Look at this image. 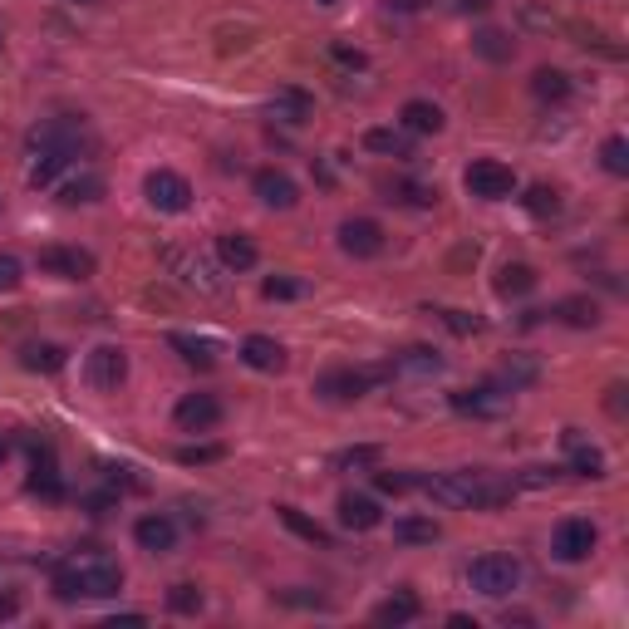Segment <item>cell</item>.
I'll list each match as a JSON object with an SVG mask.
<instances>
[{"label": "cell", "instance_id": "cell-1", "mask_svg": "<svg viewBox=\"0 0 629 629\" xmlns=\"http://www.w3.org/2000/svg\"><path fill=\"white\" fill-rule=\"evenodd\" d=\"M423 492L438 507H472V512L512 502V482H497L492 472H443V477H428Z\"/></svg>", "mask_w": 629, "mask_h": 629}, {"label": "cell", "instance_id": "cell-2", "mask_svg": "<svg viewBox=\"0 0 629 629\" xmlns=\"http://www.w3.org/2000/svg\"><path fill=\"white\" fill-rule=\"evenodd\" d=\"M118 590H123V571H118L114 561H104V556L79 561V566H69V571L55 575L59 600H79V595H89V600H114Z\"/></svg>", "mask_w": 629, "mask_h": 629}, {"label": "cell", "instance_id": "cell-3", "mask_svg": "<svg viewBox=\"0 0 629 629\" xmlns=\"http://www.w3.org/2000/svg\"><path fill=\"white\" fill-rule=\"evenodd\" d=\"M163 266L168 276H177L187 290L197 295H227V266L202 256V251H187V246H163Z\"/></svg>", "mask_w": 629, "mask_h": 629}, {"label": "cell", "instance_id": "cell-4", "mask_svg": "<svg viewBox=\"0 0 629 629\" xmlns=\"http://www.w3.org/2000/svg\"><path fill=\"white\" fill-rule=\"evenodd\" d=\"M467 585L477 590V595H487V600H502V595H512L516 585H521V566H516L512 556H477L472 566H467Z\"/></svg>", "mask_w": 629, "mask_h": 629}, {"label": "cell", "instance_id": "cell-5", "mask_svg": "<svg viewBox=\"0 0 629 629\" xmlns=\"http://www.w3.org/2000/svg\"><path fill=\"white\" fill-rule=\"evenodd\" d=\"M384 379H389V369H330V374L315 379V394L330 403H349V399H364Z\"/></svg>", "mask_w": 629, "mask_h": 629}, {"label": "cell", "instance_id": "cell-6", "mask_svg": "<svg viewBox=\"0 0 629 629\" xmlns=\"http://www.w3.org/2000/svg\"><path fill=\"white\" fill-rule=\"evenodd\" d=\"M94 138H89V128H84V118H45L40 128H30V148H59V153H79V148H89Z\"/></svg>", "mask_w": 629, "mask_h": 629}, {"label": "cell", "instance_id": "cell-7", "mask_svg": "<svg viewBox=\"0 0 629 629\" xmlns=\"http://www.w3.org/2000/svg\"><path fill=\"white\" fill-rule=\"evenodd\" d=\"M462 182H467V192L482 197V202H502V197L516 192V172L507 168V163H492V158L472 163V168L462 172Z\"/></svg>", "mask_w": 629, "mask_h": 629}, {"label": "cell", "instance_id": "cell-8", "mask_svg": "<svg viewBox=\"0 0 629 629\" xmlns=\"http://www.w3.org/2000/svg\"><path fill=\"white\" fill-rule=\"evenodd\" d=\"M84 379H89L94 389L114 394L118 384L128 379V354H123L118 344H99V349H89V359H84Z\"/></svg>", "mask_w": 629, "mask_h": 629}, {"label": "cell", "instance_id": "cell-9", "mask_svg": "<svg viewBox=\"0 0 629 629\" xmlns=\"http://www.w3.org/2000/svg\"><path fill=\"white\" fill-rule=\"evenodd\" d=\"M143 192H148V202H153L158 212H187V207H192V187H187V177L172 172V168L148 172Z\"/></svg>", "mask_w": 629, "mask_h": 629}, {"label": "cell", "instance_id": "cell-10", "mask_svg": "<svg viewBox=\"0 0 629 629\" xmlns=\"http://www.w3.org/2000/svg\"><path fill=\"white\" fill-rule=\"evenodd\" d=\"M551 551H556V561H585L595 551V526L585 516H566L551 531Z\"/></svg>", "mask_w": 629, "mask_h": 629}, {"label": "cell", "instance_id": "cell-11", "mask_svg": "<svg viewBox=\"0 0 629 629\" xmlns=\"http://www.w3.org/2000/svg\"><path fill=\"white\" fill-rule=\"evenodd\" d=\"M40 271L59 276V281H84V276H94V256L79 251V246H45L40 251Z\"/></svg>", "mask_w": 629, "mask_h": 629}, {"label": "cell", "instance_id": "cell-12", "mask_svg": "<svg viewBox=\"0 0 629 629\" xmlns=\"http://www.w3.org/2000/svg\"><path fill=\"white\" fill-rule=\"evenodd\" d=\"M340 251L344 256H359V261L379 256V251H384V227L369 222V217H349L340 227Z\"/></svg>", "mask_w": 629, "mask_h": 629}, {"label": "cell", "instance_id": "cell-13", "mask_svg": "<svg viewBox=\"0 0 629 629\" xmlns=\"http://www.w3.org/2000/svg\"><path fill=\"white\" fill-rule=\"evenodd\" d=\"M172 418H177V428H187V433H207V428L222 423V403L212 399V394H187V399L172 408Z\"/></svg>", "mask_w": 629, "mask_h": 629}, {"label": "cell", "instance_id": "cell-14", "mask_svg": "<svg viewBox=\"0 0 629 629\" xmlns=\"http://www.w3.org/2000/svg\"><path fill=\"white\" fill-rule=\"evenodd\" d=\"M251 187H256V197H261L266 207H276V212H290V207L300 202L295 182H290L281 168H261L256 177H251Z\"/></svg>", "mask_w": 629, "mask_h": 629}, {"label": "cell", "instance_id": "cell-15", "mask_svg": "<svg viewBox=\"0 0 629 629\" xmlns=\"http://www.w3.org/2000/svg\"><path fill=\"white\" fill-rule=\"evenodd\" d=\"M453 408H458V413H482V418H487V413H502V408H507V389H502V384L458 389V394H453Z\"/></svg>", "mask_w": 629, "mask_h": 629}, {"label": "cell", "instance_id": "cell-16", "mask_svg": "<svg viewBox=\"0 0 629 629\" xmlns=\"http://www.w3.org/2000/svg\"><path fill=\"white\" fill-rule=\"evenodd\" d=\"M133 541L143 546V551H153V556H163L177 546V526H172L168 516H143L138 526H133Z\"/></svg>", "mask_w": 629, "mask_h": 629}, {"label": "cell", "instance_id": "cell-17", "mask_svg": "<svg viewBox=\"0 0 629 629\" xmlns=\"http://www.w3.org/2000/svg\"><path fill=\"white\" fill-rule=\"evenodd\" d=\"M241 359H246L251 369H261V374H276V369H286V349L271 340V335H251V340L241 344Z\"/></svg>", "mask_w": 629, "mask_h": 629}, {"label": "cell", "instance_id": "cell-18", "mask_svg": "<svg viewBox=\"0 0 629 629\" xmlns=\"http://www.w3.org/2000/svg\"><path fill=\"white\" fill-rule=\"evenodd\" d=\"M217 261H222L227 271H251V266H256V241L241 236V231L217 236Z\"/></svg>", "mask_w": 629, "mask_h": 629}, {"label": "cell", "instance_id": "cell-19", "mask_svg": "<svg viewBox=\"0 0 629 629\" xmlns=\"http://www.w3.org/2000/svg\"><path fill=\"white\" fill-rule=\"evenodd\" d=\"M340 521L349 526V531H374L379 521H384V512H379V502L374 497H340Z\"/></svg>", "mask_w": 629, "mask_h": 629}, {"label": "cell", "instance_id": "cell-20", "mask_svg": "<svg viewBox=\"0 0 629 629\" xmlns=\"http://www.w3.org/2000/svg\"><path fill=\"white\" fill-rule=\"evenodd\" d=\"M271 114L281 118V123H290V128H295V123H305V118L315 114V99H310L305 89H281V94L271 99Z\"/></svg>", "mask_w": 629, "mask_h": 629}, {"label": "cell", "instance_id": "cell-21", "mask_svg": "<svg viewBox=\"0 0 629 629\" xmlns=\"http://www.w3.org/2000/svg\"><path fill=\"white\" fill-rule=\"evenodd\" d=\"M104 197V177L99 172H79V177H69L64 187H59V202L64 207H84V202H99Z\"/></svg>", "mask_w": 629, "mask_h": 629}, {"label": "cell", "instance_id": "cell-22", "mask_svg": "<svg viewBox=\"0 0 629 629\" xmlns=\"http://www.w3.org/2000/svg\"><path fill=\"white\" fill-rule=\"evenodd\" d=\"M403 133H443V109L428 99L403 104Z\"/></svg>", "mask_w": 629, "mask_h": 629}, {"label": "cell", "instance_id": "cell-23", "mask_svg": "<svg viewBox=\"0 0 629 629\" xmlns=\"http://www.w3.org/2000/svg\"><path fill=\"white\" fill-rule=\"evenodd\" d=\"M438 369H443V359H438V349H428V344L403 349L399 359L389 364V374H438Z\"/></svg>", "mask_w": 629, "mask_h": 629}, {"label": "cell", "instance_id": "cell-24", "mask_svg": "<svg viewBox=\"0 0 629 629\" xmlns=\"http://www.w3.org/2000/svg\"><path fill=\"white\" fill-rule=\"evenodd\" d=\"M364 148H369V153H384V158H413V143H408V133H399V128H369V133H364Z\"/></svg>", "mask_w": 629, "mask_h": 629}, {"label": "cell", "instance_id": "cell-25", "mask_svg": "<svg viewBox=\"0 0 629 629\" xmlns=\"http://www.w3.org/2000/svg\"><path fill=\"white\" fill-rule=\"evenodd\" d=\"M566 448H571V472L575 477H605V453L580 443L575 433H566Z\"/></svg>", "mask_w": 629, "mask_h": 629}, {"label": "cell", "instance_id": "cell-26", "mask_svg": "<svg viewBox=\"0 0 629 629\" xmlns=\"http://www.w3.org/2000/svg\"><path fill=\"white\" fill-rule=\"evenodd\" d=\"M531 94L546 99V104H561V99L571 94V74H566V69H536V74H531Z\"/></svg>", "mask_w": 629, "mask_h": 629}, {"label": "cell", "instance_id": "cell-27", "mask_svg": "<svg viewBox=\"0 0 629 629\" xmlns=\"http://www.w3.org/2000/svg\"><path fill=\"white\" fill-rule=\"evenodd\" d=\"M69 168V153L59 148H35V163H30V187H50L59 172Z\"/></svg>", "mask_w": 629, "mask_h": 629}, {"label": "cell", "instance_id": "cell-28", "mask_svg": "<svg viewBox=\"0 0 629 629\" xmlns=\"http://www.w3.org/2000/svg\"><path fill=\"white\" fill-rule=\"evenodd\" d=\"M526 290H536V271L526 266V261H507L502 271H497V295H526Z\"/></svg>", "mask_w": 629, "mask_h": 629}, {"label": "cell", "instance_id": "cell-29", "mask_svg": "<svg viewBox=\"0 0 629 629\" xmlns=\"http://www.w3.org/2000/svg\"><path fill=\"white\" fill-rule=\"evenodd\" d=\"M472 50H477L482 59H492V64H507V59H512V35L487 25V30H477V35H472Z\"/></svg>", "mask_w": 629, "mask_h": 629}, {"label": "cell", "instance_id": "cell-30", "mask_svg": "<svg viewBox=\"0 0 629 629\" xmlns=\"http://www.w3.org/2000/svg\"><path fill=\"white\" fill-rule=\"evenodd\" d=\"M20 364L35 369V374H55V369H64V349L59 344H25Z\"/></svg>", "mask_w": 629, "mask_h": 629}, {"label": "cell", "instance_id": "cell-31", "mask_svg": "<svg viewBox=\"0 0 629 629\" xmlns=\"http://www.w3.org/2000/svg\"><path fill=\"white\" fill-rule=\"evenodd\" d=\"M374 620L379 625H408V620H418V595H394V600H384L379 610H374Z\"/></svg>", "mask_w": 629, "mask_h": 629}, {"label": "cell", "instance_id": "cell-32", "mask_svg": "<svg viewBox=\"0 0 629 629\" xmlns=\"http://www.w3.org/2000/svg\"><path fill=\"white\" fill-rule=\"evenodd\" d=\"M172 349L187 359V364H197V369H212L217 364V344H207V340H192V335H172Z\"/></svg>", "mask_w": 629, "mask_h": 629}, {"label": "cell", "instance_id": "cell-33", "mask_svg": "<svg viewBox=\"0 0 629 629\" xmlns=\"http://www.w3.org/2000/svg\"><path fill=\"white\" fill-rule=\"evenodd\" d=\"M394 536L408 541V546H428V541H438V521H428V516H403V521H394Z\"/></svg>", "mask_w": 629, "mask_h": 629}, {"label": "cell", "instance_id": "cell-34", "mask_svg": "<svg viewBox=\"0 0 629 629\" xmlns=\"http://www.w3.org/2000/svg\"><path fill=\"white\" fill-rule=\"evenodd\" d=\"M556 315H561L566 325H575V330L600 325V305H595V300H580V295H575V300H561V310H556Z\"/></svg>", "mask_w": 629, "mask_h": 629}, {"label": "cell", "instance_id": "cell-35", "mask_svg": "<svg viewBox=\"0 0 629 629\" xmlns=\"http://www.w3.org/2000/svg\"><path fill=\"white\" fill-rule=\"evenodd\" d=\"M30 492H40V497H50V502L64 497V482H59V472H55V462L50 458L35 462V472H30Z\"/></svg>", "mask_w": 629, "mask_h": 629}, {"label": "cell", "instance_id": "cell-36", "mask_svg": "<svg viewBox=\"0 0 629 629\" xmlns=\"http://www.w3.org/2000/svg\"><path fill=\"white\" fill-rule=\"evenodd\" d=\"M497 384H502L507 394L526 389V384H536V364H531V359H507V364H502V374H497Z\"/></svg>", "mask_w": 629, "mask_h": 629}, {"label": "cell", "instance_id": "cell-37", "mask_svg": "<svg viewBox=\"0 0 629 629\" xmlns=\"http://www.w3.org/2000/svg\"><path fill=\"white\" fill-rule=\"evenodd\" d=\"M521 202H526V212H531V217H556V212H561V192H556V187H546V182H541V187H531Z\"/></svg>", "mask_w": 629, "mask_h": 629}, {"label": "cell", "instance_id": "cell-38", "mask_svg": "<svg viewBox=\"0 0 629 629\" xmlns=\"http://www.w3.org/2000/svg\"><path fill=\"white\" fill-rule=\"evenodd\" d=\"M281 521H286L295 536H305V541H315V546H330V531H325L320 521H305L295 507H281Z\"/></svg>", "mask_w": 629, "mask_h": 629}, {"label": "cell", "instance_id": "cell-39", "mask_svg": "<svg viewBox=\"0 0 629 629\" xmlns=\"http://www.w3.org/2000/svg\"><path fill=\"white\" fill-rule=\"evenodd\" d=\"M600 163H605V172L625 177V172H629V143H625V138H610V143L600 148Z\"/></svg>", "mask_w": 629, "mask_h": 629}, {"label": "cell", "instance_id": "cell-40", "mask_svg": "<svg viewBox=\"0 0 629 629\" xmlns=\"http://www.w3.org/2000/svg\"><path fill=\"white\" fill-rule=\"evenodd\" d=\"M168 605L177 615H197V610H202V590H197V585H172Z\"/></svg>", "mask_w": 629, "mask_h": 629}, {"label": "cell", "instance_id": "cell-41", "mask_svg": "<svg viewBox=\"0 0 629 629\" xmlns=\"http://www.w3.org/2000/svg\"><path fill=\"white\" fill-rule=\"evenodd\" d=\"M443 325H448L453 335H477V330H482V320L467 315V310H443Z\"/></svg>", "mask_w": 629, "mask_h": 629}, {"label": "cell", "instance_id": "cell-42", "mask_svg": "<svg viewBox=\"0 0 629 629\" xmlns=\"http://www.w3.org/2000/svg\"><path fill=\"white\" fill-rule=\"evenodd\" d=\"M369 462H379V448H344V453H335V467H369Z\"/></svg>", "mask_w": 629, "mask_h": 629}, {"label": "cell", "instance_id": "cell-43", "mask_svg": "<svg viewBox=\"0 0 629 629\" xmlns=\"http://www.w3.org/2000/svg\"><path fill=\"white\" fill-rule=\"evenodd\" d=\"M399 197L403 202H413V207H433V202H438V192H433V187H418V182H403Z\"/></svg>", "mask_w": 629, "mask_h": 629}, {"label": "cell", "instance_id": "cell-44", "mask_svg": "<svg viewBox=\"0 0 629 629\" xmlns=\"http://www.w3.org/2000/svg\"><path fill=\"white\" fill-rule=\"evenodd\" d=\"M20 276H25V271H20V261H15L10 251H0V290H15V286H20Z\"/></svg>", "mask_w": 629, "mask_h": 629}, {"label": "cell", "instance_id": "cell-45", "mask_svg": "<svg viewBox=\"0 0 629 629\" xmlns=\"http://www.w3.org/2000/svg\"><path fill=\"white\" fill-rule=\"evenodd\" d=\"M222 458V448H217V443H212V448H182V453H177V462H182V467H197V462H217Z\"/></svg>", "mask_w": 629, "mask_h": 629}, {"label": "cell", "instance_id": "cell-46", "mask_svg": "<svg viewBox=\"0 0 629 629\" xmlns=\"http://www.w3.org/2000/svg\"><path fill=\"white\" fill-rule=\"evenodd\" d=\"M374 482H379V492H394V497H399V492H408V487H413V477H403V472H379Z\"/></svg>", "mask_w": 629, "mask_h": 629}, {"label": "cell", "instance_id": "cell-47", "mask_svg": "<svg viewBox=\"0 0 629 629\" xmlns=\"http://www.w3.org/2000/svg\"><path fill=\"white\" fill-rule=\"evenodd\" d=\"M556 477H561L556 467H526V472H521V482H526V487H551Z\"/></svg>", "mask_w": 629, "mask_h": 629}, {"label": "cell", "instance_id": "cell-48", "mask_svg": "<svg viewBox=\"0 0 629 629\" xmlns=\"http://www.w3.org/2000/svg\"><path fill=\"white\" fill-rule=\"evenodd\" d=\"M266 295H271V300H295V295H300V286H295V281H286V276H271V281H266Z\"/></svg>", "mask_w": 629, "mask_h": 629}, {"label": "cell", "instance_id": "cell-49", "mask_svg": "<svg viewBox=\"0 0 629 629\" xmlns=\"http://www.w3.org/2000/svg\"><path fill=\"white\" fill-rule=\"evenodd\" d=\"M625 384H610V399H605V408H610V413H615V418H625Z\"/></svg>", "mask_w": 629, "mask_h": 629}, {"label": "cell", "instance_id": "cell-50", "mask_svg": "<svg viewBox=\"0 0 629 629\" xmlns=\"http://www.w3.org/2000/svg\"><path fill=\"white\" fill-rule=\"evenodd\" d=\"M335 59L349 64V69H364V50H349V45H335Z\"/></svg>", "mask_w": 629, "mask_h": 629}, {"label": "cell", "instance_id": "cell-51", "mask_svg": "<svg viewBox=\"0 0 629 629\" xmlns=\"http://www.w3.org/2000/svg\"><path fill=\"white\" fill-rule=\"evenodd\" d=\"M453 10H462V15L477 10V15H482V10H492V0H453Z\"/></svg>", "mask_w": 629, "mask_h": 629}, {"label": "cell", "instance_id": "cell-52", "mask_svg": "<svg viewBox=\"0 0 629 629\" xmlns=\"http://www.w3.org/2000/svg\"><path fill=\"white\" fill-rule=\"evenodd\" d=\"M281 600H286V605H315V610H320V605H325V600H320V595H295V590H286V595H281Z\"/></svg>", "mask_w": 629, "mask_h": 629}, {"label": "cell", "instance_id": "cell-53", "mask_svg": "<svg viewBox=\"0 0 629 629\" xmlns=\"http://www.w3.org/2000/svg\"><path fill=\"white\" fill-rule=\"evenodd\" d=\"M20 615V600L15 595H0V620H15Z\"/></svg>", "mask_w": 629, "mask_h": 629}, {"label": "cell", "instance_id": "cell-54", "mask_svg": "<svg viewBox=\"0 0 629 629\" xmlns=\"http://www.w3.org/2000/svg\"><path fill=\"white\" fill-rule=\"evenodd\" d=\"M394 10H423V5H433V0H389Z\"/></svg>", "mask_w": 629, "mask_h": 629}, {"label": "cell", "instance_id": "cell-55", "mask_svg": "<svg viewBox=\"0 0 629 629\" xmlns=\"http://www.w3.org/2000/svg\"><path fill=\"white\" fill-rule=\"evenodd\" d=\"M5 458H10V443H5V438H0V467H5Z\"/></svg>", "mask_w": 629, "mask_h": 629}, {"label": "cell", "instance_id": "cell-56", "mask_svg": "<svg viewBox=\"0 0 629 629\" xmlns=\"http://www.w3.org/2000/svg\"><path fill=\"white\" fill-rule=\"evenodd\" d=\"M315 5H340V0H315Z\"/></svg>", "mask_w": 629, "mask_h": 629}, {"label": "cell", "instance_id": "cell-57", "mask_svg": "<svg viewBox=\"0 0 629 629\" xmlns=\"http://www.w3.org/2000/svg\"><path fill=\"white\" fill-rule=\"evenodd\" d=\"M89 5H94V0H89Z\"/></svg>", "mask_w": 629, "mask_h": 629}]
</instances>
